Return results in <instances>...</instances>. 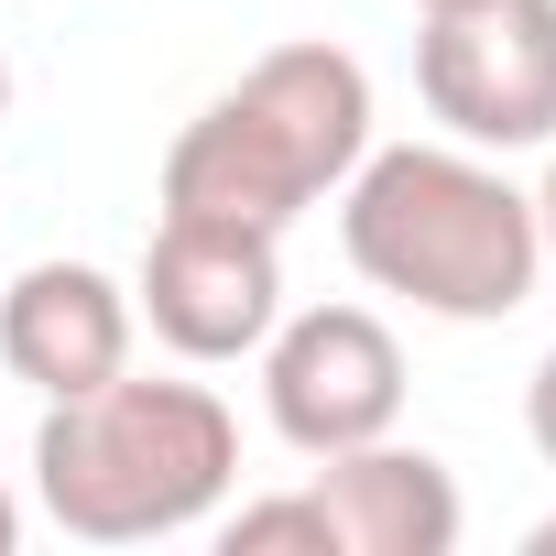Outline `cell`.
Returning <instances> with one entry per match:
<instances>
[{"label": "cell", "mask_w": 556, "mask_h": 556, "mask_svg": "<svg viewBox=\"0 0 556 556\" xmlns=\"http://www.w3.org/2000/svg\"><path fill=\"white\" fill-rule=\"evenodd\" d=\"M0 121H12V55H0Z\"/></svg>", "instance_id": "5bb4252c"}, {"label": "cell", "mask_w": 556, "mask_h": 556, "mask_svg": "<svg viewBox=\"0 0 556 556\" xmlns=\"http://www.w3.org/2000/svg\"><path fill=\"white\" fill-rule=\"evenodd\" d=\"M131 317L175 350V361H251L285 317V251L251 218H186L164 207L153 251H142V285Z\"/></svg>", "instance_id": "5b68a950"}, {"label": "cell", "mask_w": 556, "mask_h": 556, "mask_svg": "<svg viewBox=\"0 0 556 556\" xmlns=\"http://www.w3.org/2000/svg\"><path fill=\"white\" fill-rule=\"evenodd\" d=\"M534 229H545V262H556V164H545V186H534Z\"/></svg>", "instance_id": "8fae6325"}, {"label": "cell", "mask_w": 556, "mask_h": 556, "mask_svg": "<svg viewBox=\"0 0 556 556\" xmlns=\"http://www.w3.org/2000/svg\"><path fill=\"white\" fill-rule=\"evenodd\" d=\"M523 437H534V458L556 469V350L534 361V382H523Z\"/></svg>", "instance_id": "30bf717a"}, {"label": "cell", "mask_w": 556, "mask_h": 556, "mask_svg": "<svg viewBox=\"0 0 556 556\" xmlns=\"http://www.w3.org/2000/svg\"><path fill=\"white\" fill-rule=\"evenodd\" d=\"M523 556H556V513H545V523H534V534H523Z\"/></svg>", "instance_id": "4fadbf2b"}, {"label": "cell", "mask_w": 556, "mask_h": 556, "mask_svg": "<svg viewBox=\"0 0 556 556\" xmlns=\"http://www.w3.org/2000/svg\"><path fill=\"white\" fill-rule=\"evenodd\" d=\"M415 12H447V0H415Z\"/></svg>", "instance_id": "9a60e30c"}, {"label": "cell", "mask_w": 556, "mask_h": 556, "mask_svg": "<svg viewBox=\"0 0 556 556\" xmlns=\"http://www.w3.org/2000/svg\"><path fill=\"white\" fill-rule=\"evenodd\" d=\"M339 240L371 295H404L415 317H447V328H491L534 306V273H545L534 197L469 142L361 153V175L339 186Z\"/></svg>", "instance_id": "6da1fadb"}, {"label": "cell", "mask_w": 556, "mask_h": 556, "mask_svg": "<svg viewBox=\"0 0 556 556\" xmlns=\"http://www.w3.org/2000/svg\"><path fill=\"white\" fill-rule=\"evenodd\" d=\"M262 404H273V437L306 447V458H339V447H371L404 426V350L371 306H306V317H273L262 339Z\"/></svg>", "instance_id": "8992f818"}, {"label": "cell", "mask_w": 556, "mask_h": 556, "mask_svg": "<svg viewBox=\"0 0 556 556\" xmlns=\"http://www.w3.org/2000/svg\"><path fill=\"white\" fill-rule=\"evenodd\" d=\"M218 545H229V556H339V534H328L317 491H273V502H240V513L218 523Z\"/></svg>", "instance_id": "9c48e42d"}, {"label": "cell", "mask_w": 556, "mask_h": 556, "mask_svg": "<svg viewBox=\"0 0 556 556\" xmlns=\"http://www.w3.org/2000/svg\"><path fill=\"white\" fill-rule=\"evenodd\" d=\"M415 88L469 153L556 142V0H447L415 34Z\"/></svg>", "instance_id": "277c9868"}, {"label": "cell", "mask_w": 556, "mask_h": 556, "mask_svg": "<svg viewBox=\"0 0 556 556\" xmlns=\"http://www.w3.org/2000/svg\"><path fill=\"white\" fill-rule=\"evenodd\" d=\"M12 545H23V502H12V491H0V556H12Z\"/></svg>", "instance_id": "7c38bea8"}, {"label": "cell", "mask_w": 556, "mask_h": 556, "mask_svg": "<svg viewBox=\"0 0 556 556\" xmlns=\"http://www.w3.org/2000/svg\"><path fill=\"white\" fill-rule=\"evenodd\" d=\"M240 480V426L207 382H131L110 371L99 393L45 404L34 426V502L77 545H153L186 534L229 502Z\"/></svg>", "instance_id": "7a4b0ae2"}, {"label": "cell", "mask_w": 556, "mask_h": 556, "mask_svg": "<svg viewBox=\"0 0 556 556\" xmlns=\"http://www.w3.org/2000/svg\"><path fill=\"white\" fill-rule=\"evenodd\" d=\"M131 295L110 285L99 262H34L0 285V371L34 382L45 404L99 393L110 371H131Z\"/></svg>", "instance_id": "52a82bcc"}, {"label": "cell", "mask_w": 556, "mask_h": 556, "mask_svg": "<svg viewBox=\"0 0 556 556\" xmlns=\"http://www.w3.org/2000/svg\"><path fill=\"white\" fill-rule=\"evenodd\" d=\"M317 513L339 534V556H447L458 545V480L426 447H339L317 469Z\"/></svg>", "instance_id": "ba28073f"}, {"label": "cell", "mask_w": 556, "mask_h": 556, "mask_svg": "<svg viewBox=\"0 0 556 556\" xmlns=\"http://www.w3.org/2000/svg\"><path fill=\"white\" fill-rule=\"evenodd\" d=\"M371 153V77L350 45H273L240 88H218L175 153H164V207L186 218H251L285 240L317 197H339Z\"/></svg>", "instance_id": "3957f363"}]
</instances>
